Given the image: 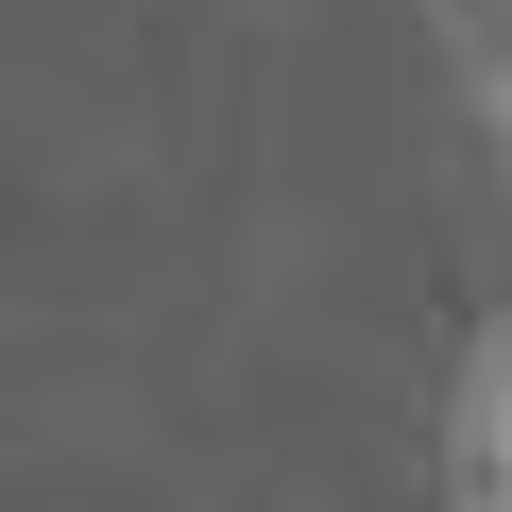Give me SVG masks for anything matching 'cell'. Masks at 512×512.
<instances>
[{
    "instance_id": "1",
    "label": "cell",
    "mask_w": 512,
    "mask_h": 512,
    "mask_svg": "<svg viewBox=\"0 0 512 512\" xmlns=\"http://www.w3.org/2000/svg\"><path fill=\"white\" fill-rule=\"evenodd\" d=\"M444 495L461 512H512V308L478 325V359H461V410H444Z\"/></svg>"
},
{
    "instance_id": "2",
    "label": "cell",
    "mask_w": 512,
    "mask_h": 512,
    "mask_svg": "<svg viewBox=\"0 0 512 512\" xmlns=\"http://www.w3.org/2000/svg\"><path fill=\"white\" fill-rule=\"evenodd\" d=\"M495 154H512V52H495Z\"/></svg>"
}]
</instances>
